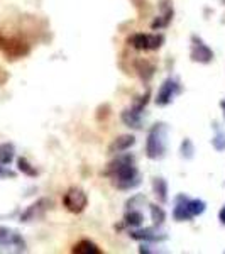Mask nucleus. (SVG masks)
<instances>
[{
  "label": "nucleus",
  "instance_id": "obj_12",
  "mask_svg": "<svg viewBox=\"0 0 225 254\" xmlns=\"http://www.w3.org/2000/svg\"><path fill=\"white\" fill-rule=\"evenodd\" d=\"M7 246H14L19 251H24V248H26L22 237H20L17 232L10 231L9 227L0 225V248H7Z\"/></svg>",
  "mask_w": 225,
  "mask_h": 254
},
{
  "label": "nucleus",
  "instance_id": "obj_22",
  "mask_svg": "<svg viewBox=\"0 0 225 254\" xmlns=\"http://www.w3.org/2000/svg\"><path fill=\"white\" fill-rule=\"evenodd\" d=\"M2 178H15V171H12L7 166L0 165V180Z\"/></svg>",
  "mask_w": 225,
  "mask_h": 254
},
{
  "label": "nucleus",
  "instance_id": "obj_10",
  "mask_svg": "<svg viewBox=\"0 0 225 254\" xmlns=\"http://www.w3.org/2000/svg\"><path fill=\"white\" fill-rule=\"evenodd\" d=\"M130 237L136 241H144V243H161V241L166 239V234L165 232H159L158 227H146V229H137V231H132L130 232Z\"/></svg>",
  "mask_w": 225,
  "mask_h": 254
},
{
  "label": "nucleus",
  "instance_id": "obj_7",
  "mask_svg": "<svg viewBox=\"0 0 225 254\" xmlns=\"http://www.w3.org/2000/svg\"><path fill=\"white\" fill-rule=\"evenodd\" d=\"M190 58L195 63L208 64L214 61V51L203 43L202 38L198 36H191V48H190Z\"/></svg>",
  "mask_w": 225,
  "mask_h": 254
},
{
  "label": "nucleus",
  "instance_id": "obj_13",
  "mask_svg": "<svg viewBox=\"0 0 225 254\" xmlns=\"http://www.w3.org/2000/svg\"><path fill=\"white\" fill-rule=\"evenodd\" d=\"M134 144H136V137L130 136V134H125V136H118L112 141V144L109 146V153L110 154H120L125 153L127 149H130Z\"/></svg>",
  "mask_w": 225,
  "mask_h": 254
},
{
  "label": "nucleus",
  "instance_id": "obj_21",
  "mask_svg": "<svg viewBox=\"0 0 225 254\" xmlns=\"http://www.w3.org/2000/svg\"><path fill=\"white\" fill-rule=\"evenodd\" d=\"M212 146H214L217 151H224L225 149V132L219 130L217 136L212 139Z\"/></svg>",
  "mask_w": 225,
  "mask_h": 254
},
{
  "label": "nucleus",
  "instance_id": "obj_2",
  "mask_svg": "<svg viewBox=\"0 0 225 254\" xmlns=\"http://www.w3.org/2000/svg\"><path fill=\"white\" fill-rule=\"evenodd\" d=\"M168 126L165 122H158L151 127L146 141V154L149 159H161L166 153L168 146Z\"/></svg>",
  "mask_w": 225,
  "mask_h": 254
},
{
  "label": "nucleus",
  "instance_id": "obj_3",
  "mask_svg": "<svg viewBox=\"0 0 225 254\" xmlns=\"http://www.w3.org/2000/svg\"><path fill=\"white\" fill-rule=\"evenodd\" d=\"M207 203L200 198H190L186 195H178L174 198V208H173V217L178 222H188L193 217H198L205 212Z\"/></svg>",
  "mask_w": 225,
  "mask_h": 254
},
{
  "label": "nucleus",
  "instance_id": "obj_23",
  "mask_svg": "<svg viewBox=\"0 0 225 254\" xmlns=\"http://www.w3.org/2000/svg\"><path fill=\"white\" fill-rule=\"evenodd\" d=\"M219 220H220V224L225 225V205L220 208V212H219Z\"/></svg>",
  "mask_w": 225,
  "mask_h": 254
},
{
  "label": "nucleus",
  "instance_id": "obj_1",
  "mask_svg": "<svg viewBox=\"0 0 225 254\" xmlns=\"http://www.w3.org/2000/svg\"><path fill=\"white\" fill-rule=\"evenodd\" d=\"M107 175L112 185L118 190H132L141 185V175L136 168L134 154L120 153L107 168Z\"/></svg>",
  "mask_w": 225,
  "mask_h": 254
},
{
  "label": "nucleus",
  "instance_id": "obj_19",
  "mask_svg": "<svg viewBox=\"0 0 225 254\" xmlns=\"http://www.w3.org/2000/svg\"><path fill=\"white\" fill-rule=\"evenodd\" d=\"M17 168H19L20 173H24V175H27V176H32V178L39 175V171L36 170V168L32 166L26 158H19L17 159Z\"/></svg>",
  "mask_w": 225,
  "mask_h": 254
},
{
  "label": "nucleus",
  "instance_id": "obj_6",
  "mask_svg": "<svg viewBox=\"0 0 225 254\" xmlns=\"http://www.w3.org/2000/svg\"><path fill=\"white\" fill-rule=\"evenodd\" d=\"M0 51L9 56V58H22V56H26L29 53V46L20 39L0 34Z\"/></svg>",
  "mask_w": 225,
  "mask_h": 254
},
{
  "label": "nucleus",
  "instance_id": "obj_24",
  "mask_svg": "<svg viewBox=\"0 0 225 254\" xmlns=\"http://www.w3.org/2000/svg\"><path fill=\"white\" fill-rule=\"evenodd\" d=\"M220 109H222V112H224V117H225V98L222 102H220Z\"/></svg>",
  "mask_w": 225,
  "mask_h": 254
},
{
  "label": "nucleus",
  "instance_id": "obj_14",
  "mask_svg": "<svg viewBox=\"0 0 225 254\" xmlns=\"http://www.w3.org/2000/svg\"><path fill=\"white\" fill-rule=\"evenodd\" d=\"M71 251L78 253V254H102V249L88 239H83V241H80V243H76L73 246Z\"/></svg>",
  "mask_w": 225,
  "mask_h": 254
},
{
  "label": "nucleus",
  "instance_id": "obj_18",
  "mask_svg": "<svg viewBox=\"0 0 225 254\" xmlns=\"http://www.w3.org/2000/svg\"><path fill=\"white\" fill-rule=\"evenodd\" d=\"M149 207H151V219H153V224L156 225V227L165 224L166 212L163 210V207H159V205H149Z\"/></svg>",
  "mask_w": 225,
  "mask_h": 254
},
{
  "label": "nucleus",
  "instance_id": "obj_15",
  "mask_svg": "<svg viewBox=\"0 0 225 254\" xmlns=\"http://www.w3.org/2000/svg\"><path fill=\"white\" fill-rule=\"evenodd\" d=\"M15 158V147L12 142H3L0 144V165L7 166L14 161Z\"/></svg>",
  "mask_w": 225,
  "mask_h": 254
},
{
  "label": "nucleus",
  "instance_id": "obj_16",
  "mask_svg": "<svg viewBox=\"0 0 225 254\" xmlns=\"http://www.w3.org/2000/svg\"><path fill=\"white\" fill-rule=\"evenodd\" d=\"M142 220H144V215H142L141 210H136L134 207H130V210H127V214L124 217L125 225H130V227H141Z\"/></svg>",
  "mask_w": 225,
  "mask_h": 254
},
{
  "label": "nucleus",
  "instance_id": "obj_9",
  "mask_svg": "<svg viewBox=\"0 0 225 254\" xmlns=\"http://www.w3.org/2000/svg\"><path fill=\"white\" fill-rule=\"evenodd\" d=\"M53 205V202L49 198H41L38 202H34L31 207L26 208L22 215H20V222H32V220L41 219L48 212V208Z\"/></svg>",
  "mask_w": 225,
  "mask_h": 254
},
{
  "label": "nucleus",
  "instance_id": "obj_17",
  "mask_svg": "<svg viewBox=\"0 0 225 254\" xmlns=\"http://www.w3.org/2000/svg\"><path fill=\"white\" fill-rule=\"evenodd\" d=\"M153 190L154 195L159 198V202H168V183L163 178H154L153 180Z\"/></svg>",
  "mask_w": 225,
  "mask_h": 254
},
{
  "label": "nucleus",
  "instance_id": "obj_5",
  "mask_svg": "<svg viewBox=\"0 0 225 254\" xmlns=\"http://www.w3.org/2000/svg\"><path fill=\"white\" fill-rule=\"evenodd\" d=\"M127 43L132 48L139 49V51H154V49H159L165 43V36L163 34H132L127 39Z\"/></svg>",
  "mask_w": 225,
  "mask_h": 254
},
{
  "label": "nucleus",
  "instance_id": "obj_20",
  "mask_svg": "<svg viewBox=\"0 0 225 254\" xmlns=\"http://www.w3.org/2000/svg\"><path fill=\"white\" fill-rule=\"evenodd\" d=\"M193 153H195V147L191 144V141L190 139H185V141L181 142V156L186 159H191L193 158Z\"/></svg>",
  "mask_w": 225,
  "mask_h": 254
},
{
  "label": "nucleus",
  "instance_id": "obj_11",
  "mask_svg": "<svg viewBox=\"0 0 225 254\" xmlns=\"http://www.w3.org/2000/svg\"><path fill=\"white\" fill-rule=\"evenodd\" d=\"M142 109H144V105L139 104V102L136 105H132L130 109H125L124 112H122V122H124L125 126L132 127V129H141Z\"/></svg>",
  "mask_w": 225,
  "mask_h": 254
},
{
  "label": "nucleus",
  "instance_id": "obj_4",
  "mask_svg": "<svg viewBox=\"0 0 225 254\" xmlns=\"http://www.w3.org/2000/svg\"><path fill=\"white\" fill-rule=\"evenodd\" d=\"M63 205L66 207L71 214H81L88 205V196L81 188L71 187L66 190V193L63 195Z\"/></svg>",
  "mask_w": 225,
  "mask_h": 254
},
{
  "label": "nucleus",
  "instance_id": "obj_8",
  "mask_svg": "<svg viewBox=\"0 0 225 254\" xmlns=\"http://www.w3.org/2000/svg\"><path fill=\"white\" fill-rule=\"evenodd\" d=\"M181 92V87L174 78H166L163 81V85L159 87V92L156 95V104L159 107H166L173 102V98Z\"/></svg>",
  "mask_w": 225,
  "mask_h": 254
}]
</instances>
